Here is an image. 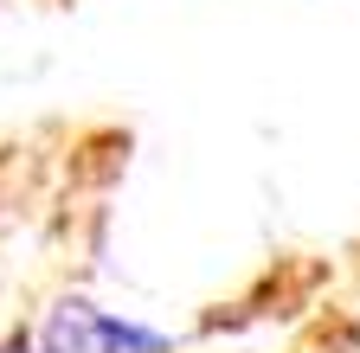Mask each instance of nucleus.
Masks as SVG:
<instances>
[{"label":"nucleus","instance_id":"obj_1","mask_svg":"<svg viewBox=\"0 0 360 353\" xmlns=\"http://www.w3.org/2000/svg\"><path fill=\"white\" fill-rule=\"evenodd\" d=\"M174 340L161 328H142L129 315H110V308L84 302V295H65L39 328V347L32 353H167Z\"/></svg>","mask_w":360,"mask_h":353}]
</instances>
